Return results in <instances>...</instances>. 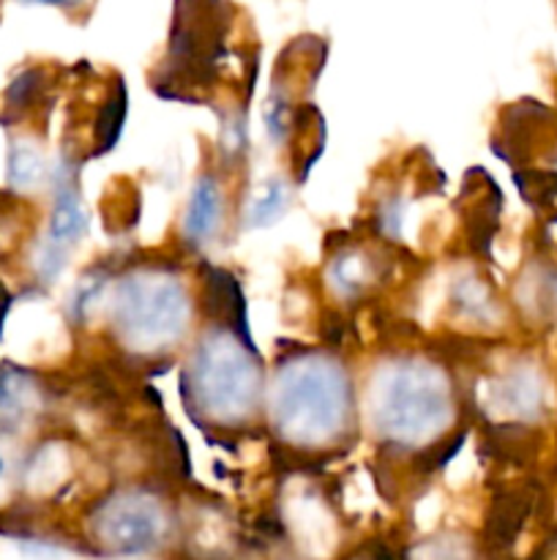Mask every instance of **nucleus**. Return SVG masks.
I'll use <instances>...</instances> for the list:
<instances>
[{
  "mask_svg": "<svg viewBox=\"0 0 557 560\" xmlns=\"http://www.w3.org/2000/svg\"><path fill=\"white\" fill-rule=\"evenodd\" d=\"M344 413V383L336 370L304 364L284 372L276 386V421L295 441H320L339 427Z\"/></svg>",
  "mask_w": 557,
  "mask_h": 560,
  "instance_id": "1",
  "label": "nucleus"
},
{
  "mask_svg": "<svg viewBox=\"0 0 557 560\" xmlns=\"http://www.w3.org/2000/svg\"><path fill=\"white\" fill-rule=\"evenodd\" d=\"M380 427L399 441H418L448 419L446 386L435 372L407 366L386 381L377 405Z\"/></svg>",
  "mask_w": 557,
  "mask_h": 560,
  "instance_id": "2",
  "label": "nucleus"
},
{
  "mask_svg": "<svg viewBox=\"0 0 557 560\" xmlns=\"http://www.w3.org/2000/svg\"><path fill=\"white\" fill-rule=\"evenodd\" d=\"M183 295L173 282H134L120 301V326L140 342L178 331Z\"/></svg>",
  "mask_w": 557,
  "mask_h": 560,
  "instance_id": "3",
  "label": "nucleus"
},
{
  "mask_svg": "<svg viewBox=\"0 0 557 560\" xmlns=\"http://www.w3.org/2000/svg\"><path fill=\"white\" fill-rule=\"evenodd\" d=\"M208 348L197 364V386L205 397L208 408L216 405L218 410H244L254 394V366L238 348Z\"/></svg>",
  "mask_w": 557,
  "mask_h": 560,
  "instance_id": "4",
  "label": "nucleus"
},
{
  "mask_svg": "<svg viewBox=\"0 0 557 560\" xmlns=\"http://www.w3.org/2000/svg\"><path fill=\"white\" fill-rule=\"evenodd\" d=\"M98 536L104 545L123 556H137L156 547L162 536V514L151 501L142 498H120L104 509L98 520Z\"/></svg>",
  "mask_w": 557,
  "mask_h": 560,
  "instance_id": "5",
  "label": "nucleus"
},
{
  "mask_svg": "<svg viewBox=\"0 0 557 560\" xmlns=\"http://www.w3.org/2000/svg\"><path fill=\"white\" fill-rule=\"evenodd\" d=\"M218 211H222V195H218L213 180H200L191 195L189 202V219H186V230L194 238H205L213 228H216Z\"/></svg>",
  "mask_w": 557,
  "mask_h": 560,
  "instance_id": "6",
  "label": "nucleus"
},
{
  "mask_svg": "<svg viewBox=\"0 0 557 560\" xmlns=\"http://www.w3.org/2000/svg\"><path fill=\"white\" fill-rule=\"evenodd\" d=\"M9 175L11 184L31 186L33 180L42 175V159H38V153L31 151V148H14V151H11Z\"/></svg>",
  "mask_w": 557,
  "mask_h": 560,
  "instance_id": "7",
  "label": "nucleus"
},
{
  "mask_svg": "<svg viewBox=\"0 0 557 560\" xmlns=\"http://www.w3.org/2000/svg\"><path fill=\"white\" fill-rule=\"evenodd\" d=\"M3 470H5V463H3V457H0V476H3Z\"/></svg>",
  "mask_w": 557,
  "mask_h": 560,
  "instance_id": "8",
  "label": "nucleus"
}]
</instances>
